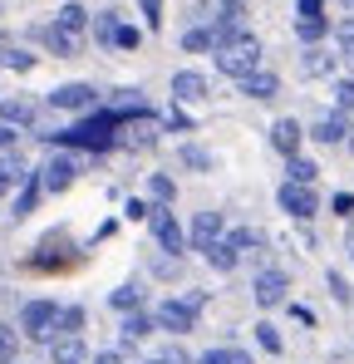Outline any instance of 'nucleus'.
Instances as JSON below:
<instances>
[{"label":"nucleus","instance_id":"1","mask_svg":"<svg viewBox=\"0 0 354 364\" xmlns=\"http://www.w3.org/2000/svg\"><path fill=\"white\" fill-rule=\"evenodd\" d=\"M217 69L222 74H232V79H241V74H251V69H261V40L256 35H232L227 45H217Z\"/></svg>","mask_w":354,"mask_h":364},{"label":"nucleus","instance_id":"2","mask_svg":"<svg viewBox=\"0 0 354 364\" xmlns=\"http://www.w3.org/2000/svg\"><path fill=\"white\" fill-rule=\"evenodd\" d=\"M114 128H118V114H94L89 123H74V128H64L55 138L59 143H74V148H109Z\"/></svg>","mask_w":354,"mask_h":364},{"label":"nucleus","instance_id":"3","mask_svg":"<svg viewBox=\"0 0 354 364\" xmlns=\"http://www.w3.org/2000/svg\"><path fill=\"white\" fill-rule=\"evenodd\" d=\"M20 330L30 340H55L59 335V305L55 301H30L20 310Z\"/></svg>","mask_w":354,"mask_h":364},{"label":"nucleus","instance_id":"4","mask_svg":"<svg viewBox=\"0 0 354 364\" xmlns=\"http://www.w3.org/2000/svg\"><path fill=\"white\" fill-rule=\"evenodd\" d=\"M50 104L64 109V114H84V109H99V89L94 84H59L50 94Z\"/></svg>","mask_w":354,"mask_h":364},{"label":"nucleus","instance_id":"5","mask_svg":"<svg viewBox=\"0 0 354 364\" xmlns=\"http://www.w3.org/2000/svg\"><path fill=\"white\" fill-rule=\"evenodd\" d=\"M281 207H286L291 217H300V222H310V217L320 212V197H315V187H305V182H286V187H281Z\"/></svg>","mask_w":354,"mask_h":364},{"label":"nucleus","instance_id":"6","mask_svg":"<svg viewBox=\"0 0 354 364\" xmlns=\"http://www.w3.org/2000/svg\"><path fill=\"white\" fill-rule=\"evenodd\" d=\"M74 173H79V163H74V158H50V163H45V168H40V192H64V187H69V182H74Z\"/></svg>","mask_w":354,"mask_h":364},{"label":"nucleus","instance_id":"7","mask_svg":"<svg viewBox=\"0 0 354 364\" xmlns=\"http://www.w3.org/2000/svg\"><path fill=\"white\" fill-rule=\"evenodd\" d=\"M148 222H153V237L163 242V251H182V227L168 207H148Z\"/></svg>","mask_w":354,"mask_h":364},{"label":"nucleus","instance_id":"8","mask_svg":"<svg viewBox=\"0 0 354 364\" xmlns=\"http://www.w3.org/2000/svg\"><path fill=\"white\" fill-rule=\"evenodd\" d=\"M158 325L173 330V335H187V330L197 325V310H192L187 301H163L158 305Z\"/></svg>","mask_w":354,"mask_h":364},{"label":"nucleus","instance_id":"9","mask_svg":"<svg viewBox=\"0 0 354 364\" xmlns=\"http://www.w3.org/2000/svg\"><path fill=\"white\" fill-rule=\"evenodd\" d=\"M286 291H291V281H286L281 271H261V276H256V286H251V296H256V305H266V310L286 301Z\"/></svg>","mask_w":354,"mask_h":364},{"label":"nucleus","instance_id":"10","mask_svg":"<svg viewBox=\"0 0 354 364\" xmlns=\"http://www.w3.org/2000/svg\"><path fill=\"white\" fill-rule=\"evenodd\" d=\"M217 237H222V212H197L192 217V251H207Z\"/></svg>","mask_w":354,"mask_h":364},{"label":"nucleus","instance_id":"11","mask_svg":"<svg viewBox=\"0 0 354 364\" xmlns=\"http://www.w3.org/2000/svg\"><path fill=\"white\" fill-rule=\"evenodd\" d=\"M241 94H251V99H276V94H281V79H276L271 69H251V74H241Z\"/></svg>","mask_w":354,"mask_h":364},{"label":"nucleus","instance_id":"12","mask_svg":"<svg viewBox=\"0 0 354 364\" xmlns=\"http://www.w3.org/2000/svg\"><path fill=\"white\" fill-rule=\"evenodd\" d=\"M114 143H123V148H153V119H138V123H123V119H118Z\"/></svg>","mask_w":354,"mask_h":364},{"label":"nucleus","instance_id":"13","mask_svg":"<svg viewBox=\"0 0 354 364\" xmlns=\"http://www.w3.org/2000/svg\"><path fill=\"white\" fill-rule=\"evenodd\" d=\"M173 99H182V104H197V99H207V79H202V74H192V69L173 74Z\"/></svg>","mask_w":354,"mask_h":364},{"label":"nucleus","instance_id":"14","mask_svg":"<svg viewBox=\"0 0 354 364\" xmlns=\"http://www.w3.org/2000/svg\"><path fill=\"white\" fill-rule=\"evenodd\" d=\"M300 138H305V133H300V123H295V119H276V123H271V143H276L286 158L300 153Z\"/></svg>","mask_w":354,"mask_h":364},{"label":"nucleus","instance_id":"15","mask_svg":"<svg viewBox=\"0 0 354 364\" xmlns=\"http://www.w3.org/2000/svg\"><path fill=\"white\" fill-rule=\"evenodd\" d=\"M45 45L55 50L59 60H69V55L84 50V35H69V30H59V25H45Z\"/></svg>","mask_w":354,"mask_h":364},{"label":"nucleus","instance_id":"16","mask_svg":"<svg viewBox=\"0 0 354 364\" xmlns=\"http://www.w3.org/2000/svg\"><path fill=\"white\" fill-rule=\"evenodd\" d=\"M300 74H310V79L335 74V55H330V50H305V55H300Z\"/></svg>","mask_w":354,"mask_h":364},{"label":"nucleus","instance_id":"17","mask_svg":"<svg viewBox=\"0 0 354 364\" xmlns=\"http://www.w3.org/2000/svg\"><path fill=\"white\" fill-rule=\"evenodd\" d=\"M202 256H207V261H212V266H217V271H236V261H241V251H236V246L227 242V237H217V242L207 246V251H202Z\"/></svg>","mask_w":354,"mask_h":364},{"label":"nucleus","instance_id":"18","mask_svg":"<svg viewBox=\"0 0 354 364\" xmlns=\"http://www.w3.org/2000/svg\"><path fill=\"white\" fill-rule=\"evenodd\" d=\"M50 345H55V364H79V360H84V345H79V335H55Z\"/></svg>","mask_w":354,"mask_h":364},{"label":"nucleus","instance_id":"19","mask_svg":"<svg viewBox=\"0 0 354 364\" xmlns=\"http://www.w3.org/2000/svg\"><path fill=\"white\" fill-rule=\"evenodd\" d=\"M325 30H330V20H325V15H300V20H295V35H300L305 45L325 40Z\"/></svg>","mask_w":354,"mask_h":364},{"label":"nucleus","instance_id":"20","mask_svg":"<svg viewBox=\"0 0 354 364\" xmlns=\"http://www.w3.org/2000/svg\"><path fill=\"white\" fill-rule=\"evenodd\" d=\"M0 123H35V104L30 99H5L0 104Z\"/></svg>","mask_w":354,"mask_h":364},{"label":"nucleus","instance_id":"21","mask_svg":"<svg viewBox=\"0 0 354 364\" xmlns=\"http://www.w3.org/2000/svg\"><path fill=\"white\" fill-rule=\"evenodd\" d=\"M148 197H153V207H173V197H177V187L168 173H153L148 178Z\"/></svg>","mask_w":354,"mask_h":364},{"label":"nucleus","instance_id":"22","mask_svg":"<svg viewBox=\"0 0 354 364\" xmlns=\"http://www.w3.org/2000/svg\"><path fill=\"white\" fill-rule=\"evenodd\" d=\"M55 25L69 30V35H84V30H89V15H84V5H64V10L55 15Z\"/></svg>","mask_w":354,"mask_h":364},{"label":"nucleus","instance_id":"23","mask_svg":"<svg viewBox=\"0 0 354 364\" xmlns=\"http://www.w3.org/2000/svg\"><path fill=\"white\" fill-rule=\"evenodd\" d=\"M345 133H350V123L340 119V114H335V119H320V123H315V138H320L325 148H330V143H345Z\"/></svg>","mask_w":354,"mask_h":364},{"label":"nucleus","instance_id":"24","mask_svg":"<svg viewBox=\"0 0 354 364\" xmlns=\"http://www.w3.org/2000/svg\"><path fill=\"white\" fill-rule=\"evenodd\" d=\"M291 178L286 182H305V187H315V178H320V168L310 163V158H300V153H291V168H286Z\"/></svg>","mask_w":354,"mask_h":364},{"label":"nucleus","instance_id":"25","mask_svg":"<svg viewBox=\"0 0 354 364\" xmlns=\"http://www.w3.org/2000/svg\"><path fill=\"white\" fill-rule=\"evenodd\" d=\"M202 364H251V355L227 345V350H207V355H202Z\"/></svg>","mask_w":354,"mask_h":364},{"label":"nucleus","instance_id":"26","mask_svg":"<svg viewBox=\"0 0 354 364\" xmlns=\"http://www.w3.org/2000/svg\"><path fill=\"white\" fill-rule=\"evenodd\" d=\"M256 340H261V350H271V355H281V350H286V345H281V330H276L271 320H261V325H256Z\"/></svg>","mask_w":354,"mask_h":364},{"label":"nucleus","instance_id":"27","mask_svg":"<svg viewBox=\"0 0 354 364\" xmlns=\"http://www.w3.org/2000/svg\"><path fill=\"white\" fill-rule=\"evenodd\" d=\"M35 202H40V182L25 178V192H20V202H15V217H30V212H35Z\"/></svg>","mask_w":354,"mask_h":364},{"label":"nucleus","instance_id":"28","mask_svg":"<svg viewBox=\"0 0 354 364\" xmlns=\"http://www.w3.org/2000/svg\"><path fill=\"white\" fill-rule=\"evenodd\" d=\"M114 30H118V15H114V10H99V20H94V35H99L104 45H114Z\"/></svg>","mask_w":354,"mask_h":364},{"label":"nucleus","instance_id":"29","mask_svg":"<svg viewBox=\"0 0 354 364\" xmlns=\"http://www.w3.org/2000/svg\"><path fill=\"white\" fill-rule=\"evenodd\" d=\"M79 325H84V310H79V305L59 310V335H79Z\"/></svg>","mask_w":354,"mask_h":364},{"label":"nucleus","instance_id":"30","mask_svg":"<svg viewBox=\"0 0 354 364\" xmlns=\"http://www.w3.org/2000/svg\"><path fill=\"white\" fill-rule=\"evenodd\" d=\"M15 350H20L15 330H10V325H0V364H15Z\"/></svg>","mask_w":354,"mask_h":364},{"label":"nucleus","instance_id":"31","mask_svg":"<svg viewBox=\"0 0 354 364\" xmlns=\"http://www.w3.org/2000/svg\"><path fill=\"white\" fill-rule=\"evenodd\" d=\"M148 330H153V325H148V320H143V315H138V310H133V315H128V320H123V340H143V335H148Z\"/></svg>","mask_w":354,"mask_h":364},{"label":"nucleus","instance_id":"32","mask_svg":"<svg viewBox=\"0 0 354 364\" xmlns=\"http://www.w3.org/2000/svg\"><path fill=\"white\" fill-rule=\"evenodd\" d=\"M227 242H232L236 251H256V246H261V232H251V227H241V232H232Z\"/></svg>","mask_w":354,"mask_h":364},{"label":"nucleus","instance_id":"33","mask_svg":"<svg viewBox=\"0 0 354 364\" xmlns=\"http://www.w3.org/2000/svg\"><path fill=\"white\" fill-rule=\"evenodd\" d=\"M114 305L118 310H138V305H143V291H138V286H123V291H114Z\"/></svg>","mask_w":354,"mask_h":364},{"label":"nucleus","instance_id":"34","mask_svg":"<svg viewBox=\"0 0 354 364\" xmlns=\"http://www.w3.org/2000/svg\"><path fill=\"white\" fill-rule=\"evenodd\" d=\"M114 45H123V50H138V45H143V30H133V25H118V30H114Z\"/></svg>","mask_w":354,"mask_h":364},{"label":"nucleus","instance_id":"35","mask_svg":"<svg viewBox=\"0 0 354 364\" xmlns=\"http://www.w3.org/2000/svg\"><path fill=\"white\" fill-rule=\"evenodd\" d=\"M335 40H340V55H354V15H350V20H340Z\"/></svg>","mask_w":354,"mask_h":364},{"label":"nucleus","instance_id":"36","mask_svg":"<svg viewBox=\"0 0 354 364\" xmlns=\"http://www.w3.org/2000/svg\"><path fill=\"white\" fill-rule=\"evenodd\" d=\"M335 104H340V109H354V79H340V84H335Z\"/></svg>","mask_w":354,"mask_h":364},{"label":"nucleus","instance_id":"37","mask_svg":"<svg viewBox=\"0 0 354 364\" xmlns=\"http://www.w3.org/2000/svg\"><path fill=\"white\" fill-rule=\"evenodd\" d=\"M143 15H148V25L158 30V25H163V0H143Z\"/></svg>","mask_w":354,"mask_h":364},{"label":"nucleus","instance_id":"38","mask_svg":"<svg viewBox=\"0 0 354 364\" xmlns=\"http://www.w3.org/2000/svg\"><path fill=\"white\" fill-rule=\"evenodd\" d=\"M5 64H10V69H35V55H20V50H15V55H5Z\"/></svg>","mask_w":354,"mask_h":364},{"label":"nucleus","instance_id":"39","mask_svg":"<svg viewBox=\"0 0 354 364\" xmlns=\"http://www.w3.org/2000/svg\"><path fill=\"white\" fill-rule=\"evenodd\" d=\"M330 291H335V301H350V286H345V276H335V271H330Z\"/></svg>","mask_w":354,"mask_h":364},{"label":"nucleus","instance_id":"40","mask_svg":"<svg viewBox=\"0 0 354 364\" xmlns=\"http://www.w3.org/2000/svg\"><path fill=\"white\" fill-rule=\"evenodd\" d=\"M10 148H15V128H10V123H0V153H10Z\"/></svg>","mask_w":354,"mask_h":364},{"label":"nucleus","instance_id":"41","mask_svg":"<svg viewBox=\"0 0 354 364\" xmlns=\"http://www.w3.org/2000/svg\"><path fill=\"white\" fill-rule=\"evenodd\" d=\"M335 212L340 217H354V197H335Z\"/></svg>","mask_w":354,"mask_h":364},{"label":"nucleus","instance_id":"42","mask_svg":"<svg viewBox=\"0 0 354 364\" xmlns=\"http://www.w3.org/2000/svg\"><path fill=\"white\" fill-rule=\"evenodd\" d=\"M325 10V0H300V15H320Z\"/></svg>","mask_w":354,"mask_h":364},{"label":"nucleus","instance_id":"43","mask_svg":"<svg viewBox=\"0 0 354 364\" xmlns=\"http://www.w3.org/2000/svg\"><path fill=\"white\" fill-rule=\"evenodd\" d=\"M94 364H123V360H118L114 350H99V355H94Z\"/></svg>","mask_w":354,"mask_h":364},{"label":"nucleus","instance_id":"44","mask_svg":"<svg viewBox=\"0 0 354 364\" xmlns=\"http://www.w3.org/2000/svg\"><path fill=\"white\" fill-rule=\"evenodd\" d=\"M5 187H10V178H5V173H0V197H5Z\"/></svg>","mask_w":354,"mask_h":364},{"label":"nucleus","instance_id":"45","mask_svg":"<svg viewBox=\"0 0 354 364\" xmlns=\"http://www.w3.org/2000/svg\"><path fill=\"white\" fill-rule=\"evenodd\" d=\"M143 364H163V360H143Z\"/></svg>","mask_w":354,"mask_h":364},{"label":"nucleus","instance_id":"46","mask_svg":"<svg viewBox=\"0 0 354 364\" xmlns=\"http://www.w3.org/2000/svg\"><path fill=\"white\" fill-rule=\"evenodd\" d=\"M227 5H241V0H227Z\"/></svg>","mask_w":354,"mask_h":364}]
</instances>
